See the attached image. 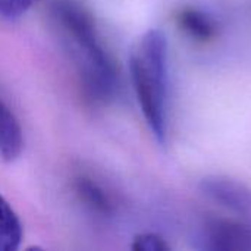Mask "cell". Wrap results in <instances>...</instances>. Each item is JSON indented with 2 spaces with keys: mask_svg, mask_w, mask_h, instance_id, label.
Returning <instances> with one entry per match:
<instances>
[{
  "mask_svg": "<svg viewBox=\"0 0 251 251\" xmlns=\"http://www.w3.org/2000/svg\"><path fill=\"white\" fill-rule=\"evenodd\" d=\"M53 16L72 53L85 97L97 104L110 101L119 85L118 71L90 12L74 0H57Z\"/></svg>",
  "mask_w": 251,
  "mask_h": 251,
  "instance_id": "obj_1",
  "label": "cell"
},
{
  "mask_svg": "<svg viewBox=\"0 0 251 251\" xmlns=\"http://www.w3.org/2000/svg\"><path fill=\"white\" fill-rule=\"evenodd\" d=\"M129 71L143 116L157 143L168 135V40L160 29L144 32L129 54Z\"/></svg>",
  "mask_w": 251,
  "mask_h": 251,
  "instance_id": "obj_2",
  "label": "cell"
},
{
  "mask_svg": "<svg viewBox=\"0 0 251 251\" xmlns=\"http://www.w3.org/2000/svg\"><path fill=\"white\" fill-rule=\"evenodd\" d=\"M197 249L207 251H251V224L232 219H207L196 234Z\"/></svg>",
  "mask_w": 251,
  "mask_h": 251,
  "instance_id": "obj_3",
  "label": "cell"
},
{
  "mask_svg": "<svg viewBox=\"0 0 251 251\" xmlns=\"http://www.w3.org/2000/svg\"><path fill=\"white\" fill-rule=\"evenodd\" d=\"M200 191L206 199L251 224V188L229 176L212 175L200 182Z\"/></svg>",
  "mask_w": 251,
  "mask_h": 251,
  "instance_id": "obj_4",
  "label": "cell"
},
{
  "mask_svg": "<svg viewBox=\"0 0 251 251\" xmlns=\"http://www.w3.org/2000/svg\"><path fill=\"white\" fill-rule=\"evenodd\" d=\"M24 150V132L18 118L9 106L0 99V157L10 163L15 162Z\"/></svg>",
  "mask_w": 251,
  "mask_h": 251,
  "instance_id": "obj_5",
  "label": "cell"
},
{
  "mask_svg": "<svg viewBox=\"0 0 251 251\" xmlns=\"http://www.w3.org/2000/svg\"><path fill=\"white\" fill-rule=\"evenodd\" d=\"M176 19L179 28L199 41H209L215 38L218 32L216 22L200 9L185 7L178 13Z\"/></svg>",
  "mask_w": 251,
  "mask_h": 251,
  "instance_id": "obj_6",
  "label": "cell"
},
{
  "mask_svg": "<svg viewBox=\"0 0 251 251\" xmlns=\"http://www.w3.org/2000/svg\"><path fill=\"white\" fill-rule=\"evenodd\" d=\"M75 191L79 200L93 212L100 215H109L113 210V203L110 196L104 191L101 185L88 176H79L75 181Z\"/></svg>",
  "mask_w": 251,
  "mask_h": 251,
  "instance_id": "obj_7",
  "label": "cell"
},
{
  "mask_svg": "<svg viewBox=\"0 0 251 251\" xmlns=\"http://www.w3.org/2000/svg\"><path fill=\"white\" fill-rule=\"evenodd\" d=\"M22 241V225L6 199L0 194V251H15Z\"/></svg>",
  "mask_w": 251,
  "mask_h": 251,
  "instance_id": "obj_8",
  "label": "cell"
},
{
  "mask_svg": "<svg viewBox=\"0 0 251 251\" xmlns=\"http://www.w3.org/2000/svg\"><path fill=\"white\" fill-rule=\"evenodd\" d=\"M131 249L135 251H169L171 246L159 234L147 232L137 235L131 244Z\"/></svg>",
  "mask_w": 251,
  "mask_h": 251,
  "instance_id": "obj_9",
  "label": "cell"
},
{
  "mask_svg": "<svg viewBox=\"0 0 251 251\" xmlns=\"http://www.w3.org/2000/svg\"><path fill=\"white\" fill-rule=\"evenodd\" d=\"M38 0H0V16L13 19L24 15Z\"/></svg>",
  "mask_w": 251,
  "mask_h": 251,
  "instance_id": "obj_10",
  "label": "cell"
}]
</instances>
